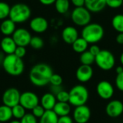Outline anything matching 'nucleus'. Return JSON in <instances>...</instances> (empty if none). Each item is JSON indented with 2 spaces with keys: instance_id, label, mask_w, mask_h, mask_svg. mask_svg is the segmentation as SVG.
<instances>
[{
  "instance_id": "obj_1",
  "label": "nucleus",
  "mask_w": 123,
  "mask_h": 123,
  "mask_svg": "<svg viewBox=\"0 0 123 123\" xmlns=\"http://www.w3.org/2000/svg\"><path fill=\"white\" fill-rule=\"evenodd\" d=\"M53 74V69L49 65L44 63H39L31 68L29 79L32 85L37 87H43L50 83V79Z\"/></svg>"
},
{
  "instance_id": "obj_2",
  "label": "nucleus",
  "mask_w": 123,
  "mask_h": 123,
  "mask_svg": "<svg viewBox=\"0 0 123 123\" xmlns=\"http://www.w3.org/2000/svg\"><path fill=\"white\" fill-rule=\"evenodd\" d=\"M1 66L5 72L12 76H19L25 71V63L22 58L14 54L6 55Z\"/></svg>"
},
{
  "instance_id": "obj_3",
  "label": "nucleus",
  "mask_w": 123,
  "mask_h": 123,
  "mask_svg": "<svg viewBox=\"0 0 123 123\" xmlns=\"http://www.w3.org/2000/svg\"><path fill=\"white\" fill-rule=\"evenodd\" d=\"M105 35L104 27L99 23L90 22L83 27L81 37L87 41L89 44H96L100 42Z\"/></svg>"
},
{
  "instance_id": "obj_4",
  "label": "nucleus",
  "mask_w": 123,
  "mask_h": 123,
  "mask_svg": "<svg viewBox=\"0 0 123 123\" xmlns=\"http://www.w3.org/2000/svg\"><path fill=\"white\" fill-rule=\"evenodd\" d=\"M31 14V9L27 4L17 3L11 6L9 18L16 24H22L30 18Z\"/></svg>"
},
{
  "instance_id": "obj_5",
  "label": "nucleus",
  "mask_w": 123,
  "mask_h": 123,
  "mask_svg": "<svg viewBox=\"0 0 123 123\" xmlns=\"http://www.w3.org/2000/svg\"><path fill=\"white\" fill-rule=\"evenodd\" d=\"M69 92L68 103L74 107H79L86 105L89 99V91L83 85L79 84L74 86Z\"/></svg>"
},
{
  "instance_id": "obj_6",
  "label": "nucleus",
  "mask_w": 123,
  "mask_h": 123,
  "mask_svg": "<svg viewBox=\"0 0 123 123\" xmlns=\"http://www.w3.org/2000/svg\"><path fill=\"white\" fill-rule=\"evenodd\" d=\"M95 63L103 71H110L115 65V58L113 53L108 50H101L95 56Z\"/></svg>"
},
{
  "instance_id": "obj_7",
  "label": "nucleus",
  "mask_w": 123,
  "mask_h": 123,
  "mask_svg": "<svg viewBox=\"0 0 123 123\" xmlns=\"http://www.w3.org/2000/svg\"><path fill=\"white\" fill-rule=\"evenodd\" d=\"M71 18L74 25L79 27H84L91 22V12L85 7H75L71 14Z\"/></svg>"
},
{
  "instance_id": "obj_8",
  "label": "nucleus",
  "mask_w": 123,
  "mask_h": 123,
  "mask_svg": "<svg viewBox=\"0 0 123 123\" xmlns=\"http://www.w3.org/2000/svg\"><path fill=\"white\" fill-rule=\"evenodd\" d=\"M21 93L14 87H10L6 89L1 97V101L3 105L9 107H13L15 105L19 104Z\"/></svg>"
},
{
  "instance_id": "obj_9",
  "label": "nucleus",
  "mask_w": 123,
  "mask_h": 123,
  "mask_svg": "<svg viewBox=\"0 0 123 123\" xmlns=\"http://www.w3.org/2000/svg\"><path fill=\"white\" fill-rule=\"evenodd\" d=\"M19 104L26 110H32L40 104V99L35 93L27 91L21 93Z\"/></svg>"
},
{
  "instance_id": "obj_10",
  "label": "nucleus",
  "mask_w": 123,
  "mask_h": 123,
  "mask_svg": "<svg viewBox=\"0 0 123 123\" xmlns=\"http://www.w3.org/2000/svg\"><path fill=\"white\" fill-rule=\"evenodd\" d=\"M13 40L17 46L27 47L30 45V40L32 38V35L28 30L24 27L17 28L12 35Z\"/></svg>"
},
{
  "instance_id": "obj_11",
  "label": "nucleus",
  "mask_w": 123,
  "mask_h": 123,
  "mask_svg": "<svg viewBox=\"0 0 123 123\" xmlns=\"http://www.w3.org/2000/svg\"><path fill=\"white\" fill-rule=\"evenodd\" d=\"M115 90L112 84L107 81H101L97 86V93L102 99H110L112 97Z\"/></svg>"
},
{
  "instance_id": "obj_12",
  "label": "nucleus",
  "mask_w": 123,
  "mask_h": 123,
  "mask_svg": "<svg viewBox=\"0 0 123 123\" xmlns=\"http://www.w3.org/2000/svg\"><path fill=\"white\" fill-rule=\"evenodd\" d=\"M91 117V110L86 105L76 107L73 118L76 123H86L89 122Z\"/></svg>"
},
{
  "instance_id": "obj_13",
  "label": "nucleus",
  "mask_w": 123,
  "mask_h": 123,
  "mask_svg": "<svg viewBox=\"0 0 123 123\" xmlns=\"http://www.w3.org/2000/svg\"><path fill=\"white\" fill-rule=\"evenodd\" d=\"M30 28L35 33H43L48 29V22L43 17H35L30 21L29 24Z\"/></svg>"
},
{
  "instance_id": "obj_14",
  "label": "nucleus",
  "mask_w": 123,
  "mask_h": 123,
  "mask_svg": "<svg viewBox=\"0 0 123 123\" xmlns=\"http://www.w3.org/2000/svg\"><path fill=\"white\" fill-rule=\"evenodd\" d=\"M94 71L91 66L81 64L76 71V77L77 80L81 83H86L90 81L93 76Z\"/></svg>"
},
{
  "instance_id": "obj_15",
  "label": "nucleus",
  "mask_w": 123,
  "mask_h": 123,
  "mask_svg": "<svg viewBox=\"0 0 123 123\" xmlns=\"http://www.w3.org/2000/svg\"><path fill=\"white\" fill-rule=\"evenodd\" d=\"M105 111L109 117H117L123 114V103L120 100H112L107 104Z\"/></svg>"
},
{
  "instance_id": "obj_16",
  "label": "nucleus",
  "mask_w": 123,
  "mask_h": 123,
  "mask_svg": "<svg viewBox=\"0 0 123 123\" xmlns=\"http://www.w3.org/2000/svg\"><path fill=\"white\" fill-rule=\"evenodd\" d=\"M61 37L66 43L71 45L76 39L79 37V34L76 27L73 26H67L63 28L61 33Z\"/></svg>"
},
{
  "instance_id": "obj_17",
  "label": "nucleus",
  "mask_w": 123,
  "mask_h": 123,
  "mask_svg": "<svg viewBox=\"0 0 123 123\" xmlns=\"http://www.w3.org/2000/svg\"><path fill=\"white\" fill-rule=\"evenodd\" d=\"M1 50L5 55L14 54L17 47L12 36H4L0 42Z\"/></svg>"
},
{
  "instance_id": "obj_18",
  "label": "nucleus",
  "mask_w": 123,
  "mask_h": 123,
  "mask_svg": "<svg viewBox=\"0 0 123 123\" xmlns=\"http://www.w3.org/2000/svg\"><path fill=\"white\" fill-rule=\"evenodd\" d=\"M84 6L91 13H98L107 6L106 0H85Z\"/></svg>"
},
{
  "instance_id": "obj_19",
  "label": "nucleus",
  "mask_w": 123,
  "mask_h": 123,
  "mask_svg": "<svg viewBox=\"0 0 123 123\" xmlns=\"http://www.w3.org/2000/svg\"><path fill=\"white\" fill-rule=\"evenodd\" d=\"M57 102L55 95L51 92H48L44 94L40 100V105L45 110H53Z\"/></svg>"
},
{
  "instance_id": "obj_20",
  "label": "nucleus",
  "mask_w": 123,
  "mask_h": 123,
  "mask_svg": "<svg viewBox=\"0 0 123 123\" xmlns=\"http://www.w3.org/2000/svg\"><path fill=\"white\" fill-rule=\"evenodd\" d=\"M16 23L11 19L6 18L0 24V32L4 36H12L16 28Z\"/></svg>"
},
{
  "instance_id": "obj_21",
  "label": "nucleus",
  "mask_w": 123,
  "mask_h": 123,
  "mask_svg": "<svg viewBox=\"0 0 123 123\" xmlns=\"http://www.w3.org/2000/svg\"><path fill=\"white\" fill-rule=\"evenodd\" d=\"M71 105L68 102H57L53 110L58 116H66L68 115L71 112Z\"/></svg>"
},
{
  "instance_id": "obj_22",
  "label": "nucleus",
  "mask_w": 123,
  "mask_h": 123,
  "mask_svg": "<svg viewBox=\"0 0 123 123\" xmlns=\"http://www.w3.org/2000/svg\"><path fill=\"white\" fill-rule=\"evenodd\" d=\"M71 45H72V48L74 51L80 54L87 50L88 47H89V43L82 37L76 39Z\"/></svg>"
},
{
  "instance_id": "obj_23",
  "label": "nucleus",
  "mask_w": 123,
  "mask_h": 123,
  "mask_svg": "<svg viewBox=\"0 0 123 123\" xmlns=\"http://www.w3.org/2000/svg\"><path fill=\"white\" fill-rule=\"evenodd\" d=\"M58 116L53 110H45L44 115L40 118L39 123H58Z\"/></svg>"
},
{
  "instance_id": "obj_24",
  "label": "nucleus",
  "mask_w": 123,
  "mask_h": 123,
  "mask_svg": "<svg viewBox=\"0 0 123 123\" xmlns=\"http://www.w3.org/2000/svg\"><path fill=\"white\" fill-rule=\"evenodd\" d=\"M12 118V108L4 105H0V123H5Z\"/></svg>"
},
{
  "instance_id": "obj_25",
  "label": "nucleus",
  "mask_w": 123,
  "mask_h": 123,
  "mask_svg": "<svg viewBox=\"0 0 123 123\" xmlns=\"http://www.w3.org/2000/svg\"><path fill=\"white\" fill-rule=\"evenodd\" d=\"M55 10L61 14H64L68 12L70 8L69 0H56L54 3Z\"/></svg>"
},
{
  "instance_id": "obj_26",
  "label": "nucleus",
  "mask_w": 123,
  "mask_h": 123,
  "mask_svg": "<svg viewBox=\"0 0 123 123\" xmlns=\"http://www.w3.org/2000/svg\"><path fill=\"white\" fill-rule=\"evenodd\" d=\"M112 26L118 33L123 32V14H117L112 19Z\"/></svg>"
},
{
  "instance_id": "obj_27",
  "label": "nucleus",
  "mask_w": 123,
  "mask_h": 123,
  "mask_svg": "<svg viewBox=\"0 0 123 123\" xmlns=\"http://www.w3.org/2000/svg\"><path fill=\"white\" fill-rule=\"evenodd\" d=\"M80 62L83 65L92 66L94 63H95V56L92 55L89 51V50H87L85 52L81 53Z\"/></svg>"
},
{
  "instance_id": "obj_28",
  "label": "nucleus",
  "mask_w": 123,
  "mask_h": 123,
  "mask_svg": "<svg viewBox=\"0 0 123 123\" xmlns=\"http://www.w3.org/2000/svg\"><path fill=\"white\" fill-rule=\"evenodd\" d=\"M12 117L16 120H20L26 115V110L20 104H18L14 107H12Z\"/></svg>"
},
{
  "instance_id": "obj_29",
  "label": "nucleus",
  "mask_w": 123,
  "mask_h": 123,
  "mask_svg": "<svg viewBox=\"0 0 123 123\" xmlns=\"http://www.w3.org/2000/svg\"><path fill=\"white\" fill-rule=\"evenodd\" d=\"M11 6L5 1H0V20H4L9 17Z\"/></svg>"
},
{
  "instance_id": "obj_30",
  "label": "nucleus",
  "mask_w": 123,
  "mask_h": 123,
  "mask_svg": "<svg viewBox=\"0 0 123 123\" xmlns=\"http://www.w3.org/2000/svg\"><path fill=\"white\" fill-rule=\"evenodd\" d=\"M29 45L35 50H39L44 46V41L40 36H32Z\"/></svg>"
},
{
  "instance_id": "obj_31",
  "label": "nucleus",
  "mask_w": 123,
  "mask_h": 123,
  "mask_svg": "<svg viewBox=\"0 0 123 123\" xmlns=\"http://www.w3.org/2000/svg\"><path fill=\"white\" fill-rule=\"evenodd\" d=\"M55 97H56L57 102H69V92L62 89L55 95Z\"/></svg>"
},
{
  "instance_id": "obj_32",
  "label": "nucleus",
  "mask_w": 123,
  "mask_h": 123,
  "mask_svg": "<svg viewBox=\"0 0 123 123\" xmlns=\"http://www.w3.org/2000/svg\"><path fill=\"white\" fill-rule=\"evenodd\" d=\"M63 83V78L61 76L57 74H53L50 79V83L51 86H61Z\"/></svg>"
},
{
  "instance_id": "obj_33",
  "label": "nucleus",
  "mask_w": 123,
  "mask_h": 123,
  "mask_svg": "<svg viewBox=\"0 0 123 123\" xmlns=\"http://www.w3.org/2000/svg\"><path fill=\"white\" fill-rule=\"evenodd\" d=\"M31 113L36 117V118H38L40 119L45 113V110L39 104L38 105H37L35 107H34L32 110H31Z\"/></svg>"
},
{
  "instance_id": "obj_34",
  "label": "nucleus",
  "mask_w": 123,
  "mask_h": 123,
  "mask_svg": "<svg viewBox=\"0 0 123 123\" xmlns=\"http://www.w3.org/2000/svg\"><path fill=\"white\" fill-rule=\"evenodd\" d=\"M21 123H37L36 118L32 113H26V115L20 120Z\"/></svg>"
},
{
  "instance_id": "obj_35",
  "label": "nucleus",
  "mask_w": 123,
  "mask_h": 123,
  "mask_svg": "<svg viewBox=\"0 0 123 123\" xmlns=\"http://www.w3.org/2000/svg\"><path fill=\"white\" fill-rule=\"evenodd\" d=\"M123 0H106L107 6L112 9H117L122 6Z\"/></svg>"
},
{
  "instance_id": "obj_36",
  "label": "nucleus",
  "mask_w": 123,
  "mask_h": 123,
  "mask_svg": "<svg viewBox=\"0 0 123 123\" xmlns=\"http://www.w3.org/2000/svg\"><path fill=\"white\" fill-rule=\"evenodd\" d=\"M115 84L117 88L120 92H123V72L121 74H117L115 79Z\"/></svg>"
},
{
  "instance_id": "obj_37",
  "label": "nucleus",
  "mask_w": 123,
  "mask_h": 123,
  "mask_svg": "<svg viewBox=\"0 0 123 123\" xmlns=\"http://www.w3.org/2000/svg\"><path fill=\"white\" fill-rule=\"evenodd\" d=\"M26 47H22V46H17L15 51H14V55H17V57L20 58H23L25 55H26Z\"/></svg>"
},
{
  "instance_id": "obj_38",
  "label": "nucleus",
  "mask_w": 123,
  "mask_h": 123,
  "mask_svg": "<svg viewBox=\"0 0 123 123\" xmlns=\"http://www.w3.org/2000/svg\"><path fill=\"white\" fill-rule=\"evenodd\" d=\"M89 51L92 54L94 55V56L97 55L99 54V53L101 51V49L97 45V44H92V45L89 47Z\"/></svg>"
},
{
  "instance_id": "obj_39",
  "label": "nucleus",
  "mask_w": 123,
  "mask_h": 123,
  "mask_svg": "<svg viewBox=\"0 0 123 123\" xmlns=\"http://www.w3.org/2000/svg\"><path fill=\"white\" fill-rule=\"evenodd\" d=\"M58 123H73V120L69 115L58 117Z\"/></svg>"
},
{
  "instance_id": "obj_40",
  "label": "nucleus",
  "mask_w": 123,
  "mask_h": 123,
  "mask_svg": "<svg viewBox=\"0 0 123 123\" xmlns=\"http://www.w3.org/2000/svg\"><path fill=\"white\" fill-rule=\"evenodd\" d=\"M71 1L75 7L84 6L85 5V0H71Z\"/></svg>"
},
{
  "instance_id": "obj_41",
  "label": "nucleus",
  "mask_w": 123,
  "mask_h": 123,
  "mask_svg": "<svg viewBox=\"0 0 123 123\" xmlns=\"http://www.w3.org/2000/svg\"><path fill=\"white\" fill-rule=\"evenodd\" d=\"M62 89L61 86H51V93L54 95H56L60 91H61Z\"/></svg>"
},
{
  "instance_id": "obj_42",
  "label": "nucleus",
  "mask_w": 123,
  "mask_h": 123,
  "mask_svg": "<svg viewBox=\"0 0 123 123\" xmlns=\"http://www.w3.org/2000/svg\"><path fill=\"white\" fill-rule=\"evenodd\" d=\"M56 0H39V1L45 6H49L51 4H53L55 2Z\"/></svg>"
},
{
  "instance_id": "obj_43",
  "label": "nucleus",
  "mask_w": 123,
  "mask_h": 123,
  "mask_svg": "<svg viewBox=\"0 0 123 123\" xmlns=\"http://www.w3.org/2000/svg\"><path fill=\"white\" fill-rule=\"evenodd\" d=\"M116 42L118 44L123 45V32H120L117 34V35L116 36Z\"/></svg>"
},
{
  "instance_id": "obj_44",
  "label": "nucleus",
  "mask_w": 123,
  "mask_h": 123,
  "mask_svg": "<svg viewBox=\"0 0 123 123\" xmlns=\"http://www.w3.org/2000/svg\"><path fill=\"white\" fill-rule=\"evenodd\" d=\"M115 71L117 73V74H121L123 72V67L120 66H117L115 69Z\"/></svg>"
},
{
  "instance_id": "obj_45",
  "label": "nucleus",
  "mask_w": 123,
  "mask_h": 123,
  "mask_svg": "<svg viewBox=\"0 0 123 123\" xmlns=\"http://www.w3.org/2000/svg\"><path fill=\"white\" fill-rule=\"evenodd\" d=\"M4 55H5V54L1 50V51H0V64H1V65L2 64L3 61H4V57H5Z\"/></svg>"
},
{
  "instance_id": "obj_46",
  "label": "nucleus",
  "mask_w": 123,
  "mask_h": 123,
  "mask_svg": "<svg viewBox=\"0 0 123 123\" xmlns=\"http://www.w3.org/2000/svg\"><path fill=\"white\" fill-rule=\"evenodd\" d=\"M9 123H20V120L14 119V120H10V121H9Z\"/></svg>"
},
{
  "instance_id": "obj_47",
  "label": "nucleus",
  "mask_w": 123,
  "mask_h": 123,
  "mask_svg": "<svg viewBox=\"0 0 123 123\" xmlns=\"http://www.w3.org/2000/svg\"><path fill=\"white\" fill-rule=\"evenodd\" d=\"M120 63L123 66V52L122 53V54L120 55Z\"/></svg>"
},
{
  "instance_id": "obj_48",
  "label": "nucleus",
  "mask_w": 123,
  "mask_h": 123,
  "mask_svg": "<svg viewBox=\"0 0 123 123\" xmlns=\"http://www.w3.org/2000/svg\"><path fill=\"white\" fill-rule=\"evenodd\" d=\"M122 6H123V5H122Z\"/></svg>"
},
{
  "instance_id": "obj_49",
  "label": "nucleus",
  "mask_w": 123,
  "mask_h": 123,
  "mask_svg": "<svg viewBox=\"0 0 123 123\" xmlns=\"http://www.w3.org/2000/svg\"></svg>"
}]
</instances>
